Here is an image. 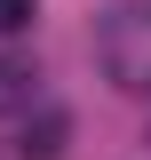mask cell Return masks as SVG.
Segmentation results:
<instances>
[{
	"label": "cell",
	"mask_w": 151,
	"mask_h": 160,
	"mask_svg": "<svg viewBox=\"0 0 151 160\" xmlns=\"http://www.w3.org/2000/svg\"><path fill=\"white\" fill-rule=\"evenodd\" d=\"M32 8H40V0H0V32H24V24H32Z\"/></svg>",
	"instance_id": "3"
},
{
	"label": "cell",
	"mask_w": 151,
	"mask_h": 160,
	"mask_svg": "<svg viewBox=\"0 0 151 160\" xmlns=\"http://www.w3.org/2000/svg\"><path fill=\"white\" fill-rule=\"evenodd\" d=\"M95 56H103V72H112L127 96H151V0H135V8H119V16L103 24Z\"/></svg>",
	"instance_id": "1"
},
{
	"label": "cell",
	"mask_w": 151,
	"mask_h": 160,
	"mask_svg": "<svg viewBox=\"0 0 151 160\" xmlns=\"http://www.w3.org/2000/svg\"><path fill=\"white\" fill-rule=\"evenodd\" d=\"M32 64H16V56H0V112H16V104H32Z\"/></svg>",
	"instance_id": "2"
}]
</instances>
